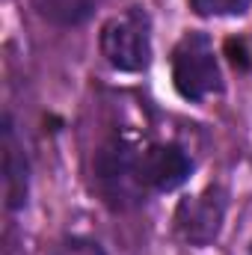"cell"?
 <instances>
[{
	"label": "cell",
	"instance_id": "cell-1",
	"mask_svg": "<svg viewBox=\"0 0 252 255\" xmlns=\"http://www.w3.org/2000/svg\"><path fill=\"white\" fill-rule=\"evenodd\" d=\"M172 83L181 98L202 101L223 89L214 45L205 33H187L172 51Z\"/></svg>",
	"mask_w": 252,
	"mask_h": 255
},
{
	"label": "cell",
	"instance_id": "cell-2",
	"mask_svg": "<svg viewBox=\"0 0 252 255\" xmlns=\"http://www.w3.org/2000/svg\"><path fill=\"white\" fill-rule=\"evenodd\" d=\"M139 160H142V151L136 145H130V142H113L110 148L101 151V157H98V181H101V190L110 202L125 205V202L139 199V193L145 190Z\"/></svg>",
	"mask_w": 252,
	"mask_h": 255
},
{
	"label": "cell",
	"instance_id": "cell-3",
	"mask_svg": "<svg viewBox=\"0 0 252 255\" xmlns=\"http://www.w3.org/2000/svg\"><path fill=\"white\" fill-rule=\"evenodd\" d=\"M101 54L119 71H142L151 60V42L145 24L136 15L110 18L101 27Z\"/></svg>",
	"mask_w": 252,
	"mask_h": 255
},
{
	"label": "cell",
	"instance_id": "cell-4",
	"mask_svg": "<svg viewBox=\"0 0 252 255\" xmlns=\"http://www.w3.org/2000/svg\"><path fill=\"white\" fill-rule=\"evenodd\" d=\"M223 214H226V202L220 190H208L202 196H190L178 205L175 211V226L181 232V238L190 244H211L220 235L223 226Z\"/></svg>",
	"mask_w": 252,
	"mask_h": 255
},
{
	"label": "cell",
	"instance_id": "cell-5",
	"mask_svg": "<svg viewBox=\"0 0 252 255\" xmlns=\"http://www.w3.org/2000/svg\"><path fill=\"white\" fill-rule=\"evenodd\" d=\"M139 169H142V184L151 187V190H178L193 172V163H190L187 151L181 145H151L142 151V160H139Z\"/></svg>",
	"mask_w": 252,
	"mask_h": 255
},
{
	"label": "cell",
	"instance_id": "cell-6",
	"mask_svg": "<svg viewBox=\"0 0 252 255\" xmlns=\"http://www.w3.org/2000/svg\"><path fill=\"white\" fill-rule=\"evenodd\" d=\"M0 151H3V193H6V205L12 211L27 205V190H30V166L24 157V145L15 133L12 119H3L0 130Z\"/></svg>",
	"mask_w": 252,
	"mask_h": 255
},
{
	"label": "cell",
	"instance_id": "cell-7",
	"mask_svg": "<svg viewBox=\"0 0 252 255\" xmlns=\"http://www.w3.org/2000/svg\"><path fill=\"white\" fill-rule=\"evenodd\" d=\"M98 0H33V9L57 27H77L92 18Z\"/></svg>",
	"mask_w": 252,
	"mask_h": 255
},
{
	"label": "cell",
	"instance_id": "cell-8",
	"mask_svg": "<svg viewBox=\"0 0 252 255\" xmlns=\"http://www.w3.org/2000/svg\"><path fill=\"white\" fill-rule=\"evenodd\" d=\"M252 0H190V9L202 18H223V15H244Z\"/></svg>",
	"mask_w": 252,
	"mask_h": 255
},
{
	"label": "cell",
	"instance_id": "cell-9",
	"mask_svg": "<svg viewBox=\"0 0 252 255\" xmlns=\"http://www.w3.org/2000/svg\"><path fill=\"white\" fill-rule=\"evenodd\" d=\"M57 255H104V253L92 241H68V244H63V250Z\"/></svg>",
	"mask_w": 252,
	"mask_h": 255
}]
</instances>
